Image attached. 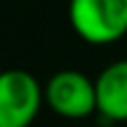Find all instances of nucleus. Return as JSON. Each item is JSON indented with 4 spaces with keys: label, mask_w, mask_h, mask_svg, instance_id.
Returning a JSON list of instances; mask_svg holds the SVG:
<instances>
[{
    "label": "nucleus",
    "mask_w": 127,
    "mask_h": 127,
    "mask_svg": "<svg viewBox=\"0 0 127 127\" xmlns=\"http://www.w3.org/2000/svg\"><path fill=\"white\" fill-rule=\"evenodd\" d=\"M68 21L90 45L118 42L127 35V0H68Z\"/></svg>",
    "instance_id": "obj_1"
},
{
    "label": "nucleus",
    "mask_w": 127,
    "mask_h": 127,
    "mask_svg": "<svg viewBox=\"0 0 127 127\" xmlns=\"http://www.w3.org/2000/svg\"><path fill=\"white\" fill-rule=\"evenodd\" d=\"M45 104V85L26 68L0 75V127H31Z\"/></svg>",
    "instance_id": "obj_2"
},
{
    "label": "nucleus",
    "mask_w": 127,
    "mask_h": 127,
    "mask_svg": "<svg viewBox=\"0 0 127 127\" xmlns=\"http://www.w3.org/2000/svg\"><path fill=\"white\" fill-rule=\"evenodd\" d=\"M45 104L66 120H82L96 111V82L75 68L57 71L45 85Z\"/></svg>",
    "instance_id": "obj_3"
},
{
    "label": "nucleus",
    "mask_w": 127,
    "mask_h": 127,
    "mask_svg": "<svg viewBox=\"0 0 127 127\" xmlns=\"http://www.w3.org/2000/svg\"><path fill=\"white\" fill-rule=\"evenodd\" d=\"M96 113L111 123L127 120V59L113 61L96 75Z\"/></svg>",
    "instance_id": "obj_4"
}]
</instances>
